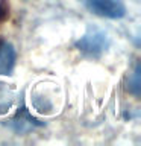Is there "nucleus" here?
Instances as JSON below:
<instances>
[{
	"label": "nucleus",
	"instance_id": "1",
	"mask_svg": "<svg viewBox=\"0 0 141 146\" xmlns=\"http://www.w3.org/2000/svg\"><path fill=\"white\" fill-rule=\"evenodd\" d=\"M82 2L91 12L99 17L117 20L125 17L126 14V6L123 0H82Z\"/></svg>",
	"mask_w": 141,
	"mask_h": 146
},
{
	"label": "nucleus",
	"instance_id": "2",
	"mask_svg": "<svg viewBox=\"0 0 141 146\" xmlns=\"http://www.w3.org/2000/svg\"><path fill=\"white\" fill-rule=\"evenodd\" d=\"M77 49L80 52H84L85 55L94 58L99 56L100 53H103L106 50L108 46V36L103 31L99 29H90L82 38L76 43Z\"/></svg>",
	"mask_w": 141,
	"mask_h": 146
},
{
	"label": "nucleus",
	"instance_id": "3",
	"mask_svg": "<svg viewBox=\"0 0 141 146\" xmlns=\"http://www.w3.org/2000/svg\"><path fill=\"white\" fill-rule=\"evenodd\" d=\"M15 64V49L9 41L0 40V75H9Z\"/></svg>",
	"mask_w": 141,
	"mask_h": 146
},
{
	"label": "nucleus",
	"instance_id": "4",
	"mask_svg": "<svg viewBox=\"0 0 141 146\" xmlns=\"http://www.w3.org/2000/svg\"><path fill=\"white\" fill-rule=\"evenodd\" d=\"M14 105V93L6 84L0 82V116L6 114Z\"/></svg>",
	"mask_w": 141,
	"mask_h": 146
}]
</instances>
